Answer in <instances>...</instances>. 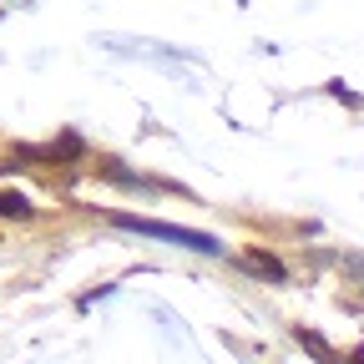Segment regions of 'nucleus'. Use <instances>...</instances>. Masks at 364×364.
Segmentation results:
<instances>
[{
  "instance_id": "obj_2",
  "label": "nucleus",
  "mask_w": 364,
  "mask_h": 364,
  "mask_svg": "<svg viewBox=\"0 0 364 364\" xmlns=\"http://www.w3.org/2000/svg\"><path fill=\"white\" fill-rule=\"evenodd\" d=\"M0 213H11V218H26L31 208H26V198H16V193H0Z\"/></svg>"
},
{
  "instance_id": "obj_3",
  "label": "nucleus",
  "mask_w": 364,
  "mask_h": 364,
  "mask_svg": "<svg viewBox=\"0 0 364 364\" xmlns=\"http://www.w3.org/2000/svg\"><path fill=\"white\" fill-rule=\"evenodd\" d=\"M354 359H359V364H364V349H359V354H354Z\"/></svg>"
},
{
  "instance_id": "obj_1",
  "label": "nucleus",
  "mask_w": 364,
  "mask_h": 364,
  "mask_svg": "<svg viewBox=\"0 0 364 364\" xmlns=\"http://www.w3.org/2000/svg\"><path fill=\"white\" fill-rule=\"evenodd\" d=\"M117 223L127 228V233H147V238H162V243H177V248H193V253H218V238L193 233V228H177V223H152V218H132V213H117Z\"/></svg>"
}]
</instances>
